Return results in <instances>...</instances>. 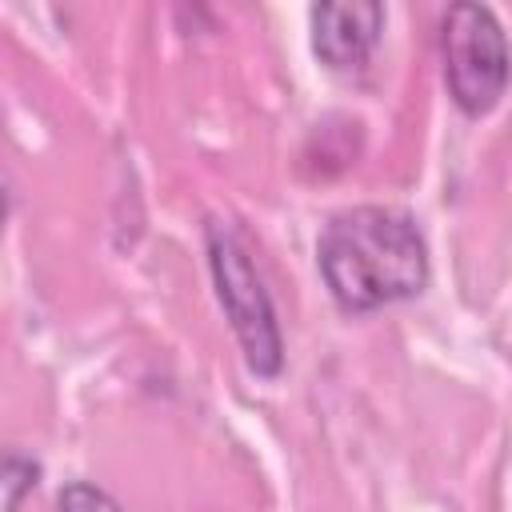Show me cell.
<instances>
[{
  "instance_id": "cell-3",
  "label": "cell",
  "mask_w": 512,
  "mask_h": 512,
  "mask_svg": "<svg viewBox=\"0 0 512 512\" xmlns=\"http://www.w3.org/2000/svg\"><path fill=\"white\" fill-rule=\"evenodd\" d=\"M440 56H444L448 96L464 116H484L500 104L512 76V48L488 4L460 0L444 12Z\"/></svg>"
},
{
  "instance_id": "cell-4",
  "label": "cell",
  "mask_w": 512,
  "mask_h": 512,
  "mask_svg": "<svg viewBox=\"0 0 512 512\" xmlns=\"http://www.w3.org/2000/svg\"><path fill=\"white\" fill-rule=\"evenodd\" d=\"M312 52L332 72H360L384 32V4L376 0H324L312 4Z\"/></svg>"
},
{
  "instance_id": "cell-1",
  "label": "cell",
  "mask_w": 512,
  "mask_h": 512,
  "mask_svg": "<svg viewBox=\"0 0 512 512\" xmlns=\"http://www.w3.org/2000/svg\"><path fill=\"white\" fill-rule=\"evenodd\" d=\"M316 264L332 300L356 316L420 296L432 268L416 220L380 204L336 212L316 240Z\"/></svg>"
},
{
  "instance_id": "cell-5",
  "label": "cell",
  "mask_w": 512,
  "mask_h": 512,
  "mask_svg": "<svg viewBox=\"0 0 512 512\" xmlns=\"http://www.w3.org/2000/svg\"><path fill=\"white\" fill-rule=\"evenodd\" d=\"M40 480V464L24 452H4V468H0V488H4V512H20V500L36 488Z\"/></svg>"
},
{
  "instance_id": "cell-6",
  "label": "cell",
  "mask_w": 512,
  "mask_h": 512,
  "mask_svg": "<svg viewBox=\"0 0 512 512\" xmlns=\"http://www.w3.org/2000/svg\"><path fill=\"white\" fill-rule=\"evenodd\" d=\"M56 508L60 512H128L112 492H104L88 480H68L56 496Z\"/></svg>"
},
{
  "instance_id": "cell-2",
  "label": "cell",
  "mask_w": 512,
  "mask_h": 512,
  "mask_svg": "<svg viewBox=\"0 0 512 512\" xmlns=\"http://www.w3.org/2000/svg\"><path fill=\"white\" fill-rule=\"evenodd\" d=\"M204 244H208V268H212V284L220 296V308L240 340L244 364L272 380L284 368V336H280V320H276V304L256 272V260L248 252V240L240 236V228L232 220H212L204 228Z\"/></svg>"
}]
</instances>
